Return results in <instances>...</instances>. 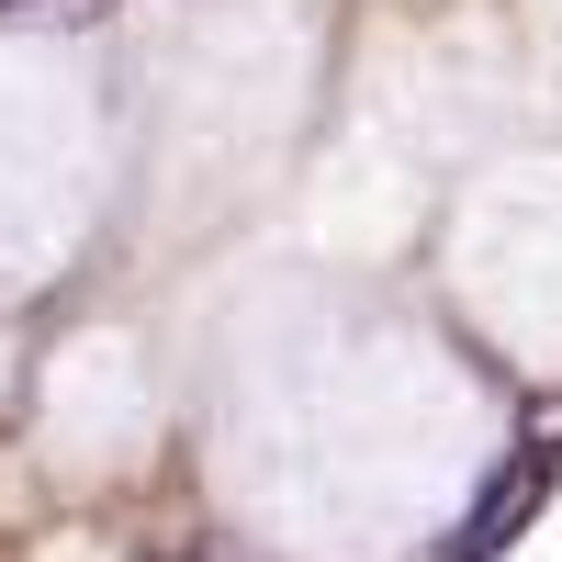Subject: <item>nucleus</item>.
I'll return each instance as SVG.
<instances>
[{
    "mask_svg": "<svg viewBox=\"0 0 562 562\" xmlns=\"http://www.w3.org/2000/svg\"><path fill=\"white\" fill-rule=\"evenodd\" d=\"M540 473H551V461H529L518 484H495V495L473 506V518H461V540H450V562H484V551H495L506 529H518V518H529V495H540Z\"/></svg>",
    "mask_w": 562,
    "mask_h": 562,
    "instance_id": "obj_1",
    "label": "nucleus"
}]
</instances>
